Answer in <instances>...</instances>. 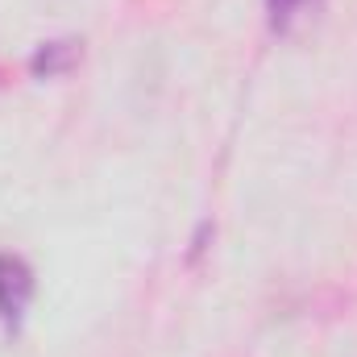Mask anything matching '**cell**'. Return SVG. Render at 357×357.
Here are the masks:
<instances>
[{"label": "cell", "instance_id": "6da1fadb", "mask_svg": "<svg viewBox=\"0 0 357 357\" xmlns=\"http://www.w3.org/2000/svg\"><path fill=\"white\" fill-rule=\"evenodd\" d=\"M33 295V278H29V266L17 262V258H4L0 254V320H17L25 312Z\"/></svg>", "mask_w": 357, "mask_h": 357}, {"label": "cell", "instance_id": "7a4b0ae2", "mask_svg": "<svg viewBox=\"0 0 357 357\" xmlns=\"http://www.w3.org/2000/svg\"><path fill=\"white\" fill-rule=\"evenodd\" d=\"M75 63H79V42L63 38V42H42V46L33 50V59H29V71H33L38 79H59V75H67Z\"/></svg>", "mask_w": 357, "mask_h": 357}, {"label": "cell", "instance_id": "3957f363", "mask_svg": "<svg viewBox=\"0 0 357 357\" xmlns=\"http://www.w3.org/2000/svg\"><path fill=\"white\" fill-rule=\"evenodd\" d=\"M320 0H266V21L274 33H291L299 17H307Z\"/></svg>", "mask_w": 357, "mask_h": 357}]
</instances>
